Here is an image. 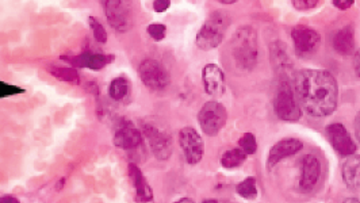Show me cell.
I'll use <instances>...</instances> for the list:
<instances>
[{
    "mask_svg": "<svg viewBox=\"0 0 360 203\" xmlns=\"http://www.w3.org/2000/svg\"><path fill=\"white\" fill-rule=\"evenodd\" d=\"M49 73L56 77L60 82H64L72 86H79L82 83L80 73L77 72L76 68L72 67H50Z\"/></svg>",
    "mask_w": 360,
    "mask_h": 203,
    "instance_id": "22",
    "label": "cell"
},
{
    "mask_svg": "<svg viewBox=\"0 0 360 203\" xmlns=\"http://www.w3.org/2000/svg\"><path fill=\"white\" fill-rule=\"evenodd\" d=\"M341 176L350 190L360 187V155H352L345 158L341 167Z\"/></svg>",
    "mask_w": 360,
    "mask_h": 203,
    "instance_id": "20",
    "label": "cell"
},
{
    "mask_svg": "<svg viewBox=\"0 0 360 203\" xmlns=\"http://www.w3.org/2000/svg\"><path fill=\"white\" fill-rule=\"evenodd\" d=\"M247 158V155L239 146L233 148V149H227L221 156V165L225 170H234V168L241 167L246 163Z\"/></svg>",
    "mask_w": 360,
    "mask_h": 203,
    "instance_id": "23",
    "label": "cell"
},
{
    "mask_svg": "<svg viewBox=\"0 0 360 203\" xmlns=\"http://www.w3.org/2000/svg\"><path fill=\"white\" fill-rule=\"evenodd\" d=\"M354 128H355V135L360 142V112L355 116V122H354Z\"/></svg>",
    "mask_w": 360,
    "mask_h": 203,
    "instance_id": "33",
    "label": "cell"
},
{
    "mask_svg": "<svg viewBox=\"0 0 360 203\" xmlns=\"http://www.w3.org/2000/svg\"><path fill=\"white\" fill-rule=\"evenodd\" d=\"M141 132L158 161H167L174 152V140L167 125L158 118H145L141 121Z\"/></svg>",
    "mask_w": 360,
    "mask_h": 203,
    "instance_id": "3",
    "label": "cell"
},
{
    "mask_svg": "<svg viewBox=\"0 0 360 203\" xmlns=\"http://www.w3.org/2000/svg\"><path fill=\"white\" fill-rule=\"evenodd\" d=\"M227 112L225 106L217 100H209L198 113V122L203 133L207 137H216L225 128Z\"/></svg>",
    "mask_w": 360,
    "mask_h": 203,
    "instance_id": "8",
    "label": "cell"
},
{
    "mask_svg": "<svg viewBox=\"0 0 360 203\" xmlns=\"http://www.w3.org/2000/svg\"><path fill=\"white\" fill-rule=\"evenodd\" d=\"M130 91H132V83L125 76L114 77L109 84V96L114 102H118V103L125 102L130 96Z\"/></svg>",
    "mask_w": 360,
    "mask_h": 203,
    "instance_id": "21",
    "label": "cell"
},
{
    "mask_svg": "<svg viewBox=\"0 0 360 203\" xmlns=\"http://www.w3.org/2000/svg\"><path fill=\"white\" fill-rule=\"evenodd\" d=\"M128 174L135 188V203H156L152 186L141 171L140 165L135 164V161H130L128 164Z\"/></svg>",
    "mask_w": 360,
    "mask_h": 203,
    "instance_id": "16",
    "label": "cell"
},
{
    "mask_svg": "<svg viewBox=\"0 0 360 203\" xmlns=\"http://www.w3.org/2000/svg\"><path fill=\"white\" fill-rule=\"evenodd\" d=\"M332 46L335 49V52L341 54V56H352L357 52V41H355V30L351 24H347L341 29H338V31L333 36L332 40Z\"/></svg>",
    "mask_w": 360,
    "mask_h": 203,
    "instance_id": "19",
    "label": "cell"
},
{
    "mask_svg": "<svg viewBox=\"0 0 360 203\" xmlns=\"http://www.w3.org/2000/svg\"><path fill=\"white\" fill-rule=\"evenodd\" d=\"M147 33L153 41L161 43L167 37V26L164 23H151L147 26Z\"/></svg>",
    "mask_w": 360,
    "mask_h": 203,
    "instance_id": "27",
    "label": "cell"
},
{
    "mask_svg": "<svg viewBox=\"0 0 360 203\" xmlns=\"http://www.w3.org/2000/svg\"><path fill=\"white\" fill-rule=\"evenodd\" d=\"M60 60L66 61L72 68L80 69H91V70H100L103 68L110 66L115 60V56L112 53H100L93 50H83L77 54H67L61 56Z\"/></svg>",
    "mask_w": 360,
    "mask_h": 203,
    "instance_id": "11",
    "label": "cell"
},
{
    "mask_svg": "<svg viewBox=\"0 0 360 203\" xmlns=\"http://www.w3.org/2000/svg\"><path fill=\"white\" fill-rule=\"evenodd\" d=\"M295 53L301 57H309L315 54L321 45V34L308 24H297L292 30Z\"/></svg>",
    "mask_w": 360,
    "mask_h": 203,
    "instance_id": "12",
    "label": "cell"
},
{
    "mask_svg": "<svg viewBox=\"0 0 360 203\" xmlns=\"http://www.w3.org/2000/svg\"><path fill=\"white\" fill-rule=\"evenodd\" d=\"M152 7H153V11L158 14L165 13L171 7V0H155L152 3Z\"/></svg>",
    "mask_w": 360,
    "mask_h": 203,
    "instance_id": "29",
    "label": "cell"
},
{
    "mask_svg": "<svg viewBox=\"0 0 360 203\" xmlns=\"http://www.w3.org/2000/svg\"><path fill=\"white\" fill-rule=\"evenodd\" d=\"M321 1L320 0H294L292 1L294 8L298 11H310L315 8Z\"/></svg>",
    "mask_w": 360,
    "mask_h": 203,
    "instance_id": "28",
    "label": "cell"
},
{
    "mask_svg": "<svg viewBox=\"0 0 360 203\" xmlns=\"http://www.w3.org/2000/svg\"><path fill=\"white\" fill-rule=\"evenodd\" d=\"M303 148V142L298 138H283L271 146L267 158V168L272 170L282 160L292 158Z\"/></svg>",
    "mask_w": 360,
    "mask_h": 203,
    "instance_id": "17",
    "label": "cell"
},
{
    "mask_svg": "<svg viewBox=\"0 0 360 203\" xmlns=\"http://www.w3.org/2000/svg\"><path fill=\"white\" fill-rule=\"evenodd\" d=\"M0 203H21V201L14 195H1Z\"/></svg>",
    "mask_w": 360,
    "mask_h": 203,
    "instance_id": "32",
    "label": "cell"
},
{
    "mask_svg": "<svg viewBox=\"0 0 360 203\" xmlns=\"http://www.w3.org/2000/svg\"><path fill=\"white\" fill-rule=\"evenodd\" d=\"M180 149L187 164L197 165L202 161L204 155V142L198 130L193 126H184L179 130Z\"/></svg>",
    "mask_w": 360,
    "mask_h": 203,
    "instance_id": "9",
    "label": "cell"
},
{
    "mask_svg": "<svg viewBox=\"0 0 360 203\" xmlns=\"http://www.w3.org/2000/svg\"><path fill=\"white\" fill-rule=\"evenodd\" d=\"M202 203H220V201H217V200H206Z\"/></svg>",
    "mask_w": 360,
    "mask_h": 203,
    "instance_id": "38",
    "label": "cell"
},
{
    "mask_svg": "<svg viewBox=\"0 0 360 203\" xmlns=\"http://www.w3.org/2000/svg\"><path fill=\"white\" fill-rule=\"evenodd\" d=\"M144 135L132 121H125L114 133V145L123 152H144Z\"/></svg>",
    "mask_w": 360,
    "mask_h": 203,
    "instance_id": "10",
    "label": "cell"
},
{
    "mask_svg": "<svg viewBox=\"0 0 360 203\" xmlns=\"http://www.w3.org/2000/svg\"><path fill=\"white\" fill-rule=\"evenodd\" d=\"M332 4L340 11H347L355 4V1L354 0H333Z\"/></svg>",
    "mask_w": 360,
    "mask_h": 203,
    "instance_id": "30",
    "label": "cell"
},
{
    "mask_svg": "<svg viewBox=\"0 0 360 203\" xmlns=\"http://www.w3.org/2000/svg\"><path fill=\"white\" fill-rule=\"evenodd\" d=\"M66 183H67V179H66V178H60L59 181H57V184H56V190H57V191H61V190L64 188Z\"/></svg>",
    "mask_w": 360,
    "mask_h": 203,
    "instance_id": "34",
    "label": "cell"
},
{
    "mask_svg": "<svg viewBox=\"0 0 360 203\" xmlns=\"http://www.w3.org/2000/svg\"><path fill=\"white\" fill-rule=\"evenodd\" d=\"M294 90L301 107L315 118L329 116L338 107V82L329 70H299L294 76Z\"/></svg>",
    "mask_w": 360,
    "mask_h": 203,
    "instance_id": "1",
    "label": "cell"
},
{
    "mask_svg": "<svg viewBox=\"0 0 360 203\" xmlns=\"http://www.w3.org/2000/svg\"><path fill=\"white\" fill-rule=\"evenodd\" d=\"M89 24H90L91 31H92V36H93L95 41L99 43V44H106L107 40H109V34H107V30L102 24V22L95 17H90Z\"/></svg>",
    "mask_w": 360,
    "mask_h": 203,
    "instance_id": "25",
    "label": "cell"
},
{
    "mask_svg": "<svg viewBox=\"0 0 360 203\" xmlns=\"http://www.w3.org/2000/svg\"><path fill=\"white\" fill-rule=\"evenodd\" d=\"M230 54L241 72H252L257 66L259 38L255 27L246 24L236 30L230 41Z\"/></svg>",
    "mask_w": 360,
    "mask_h": 203,
    "instance_id": "2",
    "label": "cell"
},
{
    "mask_svg": "<svg viewBox=\"0 0 360 203\" xmlns=\"http://www.w3.org/2000/svg\"><path fill=\"white\" fill-rule=\"evenodd\" d=\"M229 24L230 18L226 14L220 11L213 13L201 26L195 38V44L203 52L218 47L225 38Z\"/></svg>",
    "mask_w": 360,
    "mask_h": 203,
    "instance_id": "4",
    "label": "cell"
},
{
    "mask_svg": "<svg viewBox=\"0 0 360 203\" xmlns=\"http://www.w3.org/2000/svg\"><path fill=\"white\" fill-rule=\"evenodd\" d=\"M343 203H360V201L357 200V198H345Z\"/></svg>",
    "mask_w": 360,
    "mask_h": 203,
    "instance_id": "36",
    "label": "cell"
},
{
    "mask_svg": "<svg viewBox=\"0 0 360 203\" xmlns=\"http://www.w3.org/2000/svg\"><path fill=\"white\" fill-rule=\"evenodd\" d=\"M322 174V165L320 158L315 155H306L301 163V174H299V188L303 193L313 191L320 183Z\"/></svg>",
    "mask_w": 360,
    "mask_h": 203,
    "instance_id": "15",
    "label": "cell"
},
{
    "mask_svg": "<svg viewBox=\"0 0 360 203\" xmlns=\"http://www.w3.org/2000/svg\"><path fill=\"white\" fill-rule=\"evenodd\" d=\"M202 83L204 92L210 96H223L225 92V75L223 68L217 64H206L202 69Z\"/></svg>",
    "mask_w": 360,
    "mask_h": 203,
    "instance_id": "18",
    "label": "cell"
},
{
    "mask_svg": "<svg viewBox=\"0 0 360 203\" xmlns=\"http://www.w3.org/2000/svg\"><path fill=\"white\" fill-rule=\"evenodd\" d=\"M172 203H195L191 198H180L178 201H175V202Z\"/></svg>",
    "mask_w": 360,
    "mask_h": 203,
    "instance_id": "35",
    "label": "cell"
},
{
    "mask_svg": "<svg viewBox=\"0 0 360 203\" xmlns=\"http://www.w3.org/2000/svg\"><path fill=\"white\" fill-rule=\"evenodd\" d=\"M327 137L336 153L343 158H350L357 153V144L343 123H331L327 126Z\"/></svg>",
    "mask_w": 360,
    "mask_h": 203,
    "instance_id": "14",
    "label": "cell"
},
{
    "mask_svg": "<svg viewBox=\"0 0 360 203\" xmlns=\"http://www.w3.org/2000/svg\"><path fill=\"white\" fill-rule=\"evenodd\" d=\"M220 3H221V4H227V6H232V4H234V3H236V0H221Z\"/></svg>",
    "mask_w": 360,
    "mask_h": 203,
    "instance_id": "37",
    "label": "cell"
},
{
    "mask_svg": "<svg viewBox=\"0 0 360 203\" xmlns=\"http://www.w3.org/2000/svg\"><path fill=\"white\" fill-rule=\"evenodd\" d=\"M137 72L142 84L152 92H163L171 84L170 70L156 59L142 60Z\"/></svg>",
    "mask_w": 360,
    "mask_h": 203,
    "instance_id": "6",
    "label": "cell"
},
{
    "mask_svg": "<svg viewBox=\"0 0 360 203\" xmlns=\"http://www.w3.org/2000/svg\"><path fill=\"white\" fill-rule=\"evenodd\" d=\"M236 193H237L241 198H244V200H247V201L256 200V197H257V194H259L256 178L248 176L244 181H240V183L236 186Z\"/></svg>",
    "mask_w": 360,
    "mask_h": 203,
    "instance_id": "24",
    "label": "cell"
},
{
    "mask_svg": "<svg viewBox=\"0 0 360 203\" xmlns=\"http://www.w3.org/2000/svg\"><path fill=\"white\" fill-rule=\"evenodd\" d=\"M354 69H355L357 76L360 79V49L357 50L354 54Z\"/></svg>",
    "mask_w": 360,
    "mask_h": 203,
    "instance_id": "31",
    "label": "cell"
},
{
    "mask_svg": "<svg viewBox=\"0 0 360 203\" xmlns=\"http://www.w3.org/2000/svg\"><path fill=\"white\" fill-rule=\"evenodd\" d=\"M269 52L272 70L280 77V80L292 82L295 76V69L287 45L280 40H275L269 46Z\"/></svg>",
    "mask_w": 360,
    "mask_h": 203,
    "instance_id": "13",
    "label": "cell"
},
{
    "mask_svg": "<svg viewBox=\"0 0 360 203\" xmlns=\"http://www.w3.org/2000/svg\"><path fill=\"white\" fill-rule=\"evenodd\" d=\"M239 148L247 155H255L256 151H257V140L253 133H244L239 138Z\"/></svg>",
    "mask_w": 360,
    "mask_h": 203,
    "instance_id": "26",
    "label": "cell"
},
{
    "mask_svg": "<svg viewBox=\"0 0 360 203\" xmlns=\"http://www.w3.org/2000/svg\"><path fill=\"white\" fill-rule=\"evenodd\" d=\"M106 21L115 33L123 34L133 27V8L130 3L123 0H103L100 1Z\"/></svg>",
    "mask_w": 360,
    "mask_h": 203,
    "instance_id": "7",
    "label": "cell"
},
{
    "mask_svg": "<svg viewBox=\"0 0 360 203\" xmlns=\"http://www.w3.org/2000/svg\"><path fill=\"white\" fill-rule=\"evenodd\" d=\"M273 106H275V113L282 121L297 122L302 116V107L298 102L294 86L289 80H280Z\"/></svg>",
    "mask_w": 360,
    "mask_h": 203,
    "instance_id": "5",
    "label": "cell"
}]
</instances>
